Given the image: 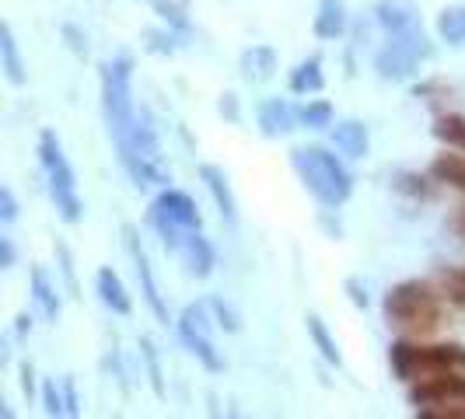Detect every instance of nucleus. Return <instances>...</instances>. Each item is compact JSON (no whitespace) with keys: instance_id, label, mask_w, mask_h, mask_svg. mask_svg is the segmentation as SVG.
Masks as SVG:
<instances>
[{"instance_id":"f257e3e1","label":"nucleus","mask_w":465,"mask_h":419,"mask_svg":"<svg viewBox=\"0 0 465 419\" xmlns=\"http://www.w3.org/2000/svg\"><path fill=\"white\" fill-rule=\"evenodd\" d=\"M385 322L406 339H427L444 326L441 294L423 279H402L385 294Z\"/></svg>"},{"instance_id":"f03ea898","label":"nucleus","mask_w":465,"mask_h":419,"mask_svg":"<svg viewBox=\"0 0 465 419\" xmlns=\"http://www.w3.org/2000/svg\"><path fill=\"white\" fill-rule=\"evenodd\" d=\"M291 164L302 175L308 192L322 207L336 210L350 200L353 179H350V171L343 168V161L336 154H329L326 147H298V151H291Z\"/></svg>"},{"instance_id":"7ed1b4c3","label":"nucleus","mask_w":465,"mask_h":419,"mask_svg":"<svg viewBox=\"0 0 465 419\" xmlns=\"http://www.w3.org/2000/svg\"><path fill=\"white\" fill-rule=\"evenodd\" d=\"M102 112H105V126L109 137L123 143L137 126V105H134V60L130 56H116L109 63H102Z\"/></svg>"},{"instance_id":"20e7f679","label":"nucleus","mask_w":465,"mask_h":419,"mask_svg":"<svg viewBox=\"0 0 465 419\" xmlns=\"http://www.w3.org/2000/svg\"><path fill=\"white\" fill-rule=\"evenodd\" d=\"M389 367L399 381H420V377H434L444 371H465V346L462 343H410L399 339L389 346Z\"/></svg>"},{"instance_id":"39448f33","label":"nucleus","mask_w":465,"mask_h":419,"mask_svg":"<svg viewBox=\"0 0 465 419\" xmlns=\"http://www.w3.org/2000/svg\"><path fill=\"white\" fill-rule=\"evenodd\" d=\"M39 161H43V171H46L49 196L56 203V213L67 224H81L84 203H81V192H77V175H74L67 154H64V143L53 130L39 133Z\"/></svg>"},{"instance_id":"423d86ee","label":"nucleus","mask_w":465,"mask_h":419,"mask_svg":"<svg viewBox=\"0 0 465 419\" xmlns=\"http://www.w3.org/2000/svg\"><path fill=\"white\" fill-rule=\"evenodd\" d=\"M430 35L423 32V24H410V28H399L389 32V43L385 49L374 56V67L385 81H410L423 60H430Z\"/></svg>"},{"instance_id":"0eeeda50","label":"nucleus","mask_w":465,"mask_h":419,"mask_svg":"<svg viewBox=\"0 0 465 419\" xmlns=\"http://www.w3.org/2000/svg\"><path fill=\"white\" fill-rule=\"evenodd\" d=\"M147 220L154 224V231L162 234L164 248H172V252H179V245H183L186 231L203 228L200 207L193 203V196L183 192V189H162V192L154 196V203H151Z\"/></svg>"},{"instance_id":"6e6552de","label":"nucleus","mask_w":465,"mask_h":419,"mask_svg":"<svg viewBox=\"0 0 465 419\" xmlns=\"http://www.w3.org/2000/svg\"><path fill=\"white\" fill-rule=\"evenodd\" d=\"M179 339L186 343V349L207 367V371H224V360L213 346V336H210V318H207V304H186L183 315H179Z\"/></svg>"},{"instance_id":"1a4fd4ad","label":"nucleus","mask_w":465,"mask_h":419,"mask_svg":"<svg viewBox=\"0 0 465 419\" xmlns=\"http://www.w3.org/2000/svg\"><path fill=\"white\" fill-rule=\"evenodd\" d=\"M410 402L417 409L465 402V371H444V374H434V377H420V381H413V388H410Z\"/></svg>"},{"instance_id":"9d476101","label":"nucleus","mask_w":465,"mask_h":419,"mask_svg":"<svg viewBox=\"0 0 465 419\" xmlns=\"http://www.w3.org/2000/svg\"><path fill=\"white\" fill-rule=\"evenodd\" d=\"M126 234V252L134 258V269H137V279H140V294H143V301L147 307L154 311V318L168 326V304H164L162 290H158V279H154V269H151V258H147V248H143V241H140V234L134 224H126L123 228Z\"/></svg>"},{"instance_id":"9b49d317","label":"nucleus","mask_w":465,"mask_h":419,"mask_svg":"<svg viewBox=\"0 0 465 419\" xmlns=\"http://www.w3.org/2000/svg\"><path fill=\"white\" fill-rule=\"evenodd\" d=\"M179 256H183V262H186L189 273H193L196 279H207L210 273H213V262H217V256H213V245L203 238V231H200V228H196V231H186L183 245H179Z\"/></svg>"},{"instance_id":"f8f14e48","label":"nucleus","mask_w":465,"mask_h":419,"mask_svg":"<svg viewBox=\"0 0 465 419\" xmlns=\"http://www.w3.org/2000/svg\"><path fill=\"white\" fill-rule=\"evenodd\" d=\"M200 179H203V186L210 189V196H213V203L221 210V217L228 220V224H238V203H234V192L228 186V175L217 168V164H200Z\"/></svg>"},{"instance_id":"ddd939ff","label":"nucleus","mask_w":465,"mask_h":419,"mask_svg":"<svg viewBox=\"0 0 465 419\" xmlns=\"http://www.w3.org/2000/svg\"><path fill=\"white\" fill-rule=\"evenodd\" d=\"M298 112L283 102V98H270V102H262L259 105V130L266 133V137H287V133H294V122H298Z\"/></svg>"},{"instance_id":"4468645a","label":"nucleus","mask_w":465,"mask_h":419,"mask_svg":"<svg viewBox=\"0 0 465 419\" xmlns=\"http://www.w3.org/2000/svg\"><path fill=\"white\" fill-rule=\"evenodd\" d=\"M332 143H336L340 154H347L353 161H357V158H368V147H371L368 126H364L361 119H343V122L332 126Z\"/></svg>"},{"instance_id":"2eb2a0df","label":"nucleus","mask_w":465,"mask_h":419,"mask_svg":"<svg viewBox=\"0 0 465 419\" xmlns=\"http://www.w3.org/2000/svg\"><path fill=\"white\" fill-rule=\"evenodd\" d=\"M94 287H98V297L102 304L109 307V311H116V315H130L134 311V301H130V294H126V287H123V279H119L116 269H98V277H94Z\"/></svg>"},{"instance_id":"dca6fc26","label":"nucleus","mask_w":465,"mask_h":419,"mask_svg":"<svg viewBox=\"0 0 465 419\" xmlns=\"http://www.w3.org/2000/svg\"><path fill=\"white\" fill-rule=\"evenodd\" d=\"M32 301H35L39 315L46 318L49 326L60 322V294H56V287L49 283L43 266H32Z\"/></svg>"},{"instance_id":"f3484780","label":"nucleus","mask_w":465,"mask_h":419,"mask_svg":"<svg viewBox=\"0 0 465 419\" xmlns=\"http://www.w3.org/2000/svg\"><path fill=\"white\" fill-rule=\"evenodd\" d=\"M0 60H4V73L15 88L25 84V60L22 49H18V39H15V28L11 22H0Z\"/></svg>"},{"instance_id":"a211bd4d","label":"nucleus","mask_w":465,"mask_h":419,"mask_svg":"<svg viewBox=\"0 0 465 419\" xmlns=\"http://www.w3.org/2000/svg\"><path fill=\"white\" fill-rule=\"evenodd\" d=\"M343 32H347V7H343V0H319L315 35L319 39H340Z\"/></svg>"},{"instance_id":"6ab92c4d","label":"nucleus","mask_w":465,"mask_h":419,"mask_svg":"<svg viewBox=\"0 0 465 419\" xmlns=\"http://www.w3.org/2000/svg\"><path fill=\"white\" fill-rule=\"evenodd\" d=\"M242 73L249 77V81H270L273 73H277V53L270 46H252L242 53Z\"/></svg>"},{"instance_id":"aec40b11","label":"nucleus","mask_w":465,"mask_h":419,"mask_svg":"<svg viewBox=\"0 0 465 419\" xmlns=\"http://www.w3.org/2000/svg\"><path fill=\"white\" fill-rule=\"evenodd\" d=\"M326 77H322V60L312 56V60H302L298 67L291 70V92L294 94H315L322 92Z\"/></svg>"},{"instance_id":"412c9836","label":"nucleus","mask_w":465,"mask_h":419,"mask_svg":"<svg viewBox=\"0 0 465 419\" xmlns=\"http://www.w3.org/2000/svg\"><path fill=\"white\" fill-rule=\"evenodd\" d=\"M430 175L444 182V186H455L465 192V158L462 154H438L430 161Z\"/></svg>"},{"instance_id":"4be33fe9","label":"nucleus","mask_w":465,"mask_h":419,"mask_svg":"<svg viewBox=\"0 0 465 419\" xmlns=\"http://www.w3.org/2000/svg\"><path fill=\"white\" fill-rule=\"evenodd\" d=\"M304 322H308V336H312V343L319 346V353L326 356L329 364H336V367H340V364H343V356H340V346H336V339L329 336L326 322H322L319 315H308Z\"/></svg>"},{"instance_id":"5701e85b","label":"nucleus","mask_w":465,"mask_h":419,"mask_svg":"<svg viewBox=\"0 0 465 419\" xmlns=\"http://www.w3.org/2000/svg\"><path fill=\"white\" fill-rule=\"evenodd\" d=\"M438 32L448 46H462L465 43V7H444L438 15Z\"/></svg>"},{"instance_id":"b1692460","label":"nucleus","mask_w":465,"mask_h":419,"mask_svg":"<svg viewBox=\"0 0 465 419\" xmlns=\"http://www.w3.org/2000/svg\"><path fill=\"white\" fill-rule=\"evenodd\" d=\"M140 360L147 367V381L154 388V395L164 398V374H162V360H158V349L151 343V336H140Z\"/></svg>"},{"instance_id":"393cba45","label":"nucleus","mask_w":465,"mask_h":419,"mask_svg":"<svg viewBox=\"0 0 465 419\" xmlns=\"http://www.w3.org/2000/svg\"><path fill=\"white\" fill-rule=\"evenodd\" d=\"M434 137L455 147V151H465V119L462 116H441L434 122Z\"/></svg>"},{"instance_id":"a878e982","label":"nucleus","mask_w":465,"mask_h":419,"mask_svg":"<svg viewBox=\"0 0 465 419\" xmlns=\"http://www.w3.org/2000/svg\"><path fill=\"white\" fill-rule=\"evenodd\" d=\"M441 290L451 304H459L465 311V266H455V269H444L441 273Z\"/></svg>"},{"instance_id":"bb28decb","label":"nucleus","mask_w":465,"mask_h":419,"mask_svg":"<svg viewBox=\"0 0 465 419\" xmlns=\"http://www.w3.org/2000/svg\"><path fill=\"white\" fill-rule=\"evenodd\" d=\"M298 116H302V122L312 126V130H326V126H332V105H329V102H308Z\"/></svg>"},{"instance_id":"cd10ccee","label":"nucleus","mask_w":465,"mask_h":419,"mask_svg":"<svg viewBox=\"0 0 465 419\" xmlns=\"http://www.w3.org/2000/svg\"><path fill=\"white\" fill-rule=\"evenodd\" d=\"M154 7H158V15H162L168 24H175L179 32H189L186 7H179V4H172V0H154Z\"/></svg>"},{"instance_id":"c85d7f7f","label":"nucleus","mask_w":465,"mask_h":419,"mask_svg":"<svg viewBox=\"0 0 465 419\" xmlns=\"http://www.w3.org/2000/svg\"><path fill=\"white\" fill-rule=\"evenodd\" d=\"M43 409H46V416H64V413H67V398L60 395L56 381H46V385H43Z\"/></svg>"},{"instance_id":"c756f323","label":"nucleus","mask_w":465,"mask_h":419,"mask_svg":"<svg viewBox=\"0 0 465 419\" xmlns=\"http://www.w3.org/2000/svg\"><path fill=\"white\" fill-rule=\"evenodd\" d=\"M56 258H60V273H64V279H67L70 294L81 297V294H77L81 287H77V277H74V258H70V248L64 245V241H56Z\"/></svg>"},{"instance_id":"7c9ffc66","label":"nucleus","mask_w":465,"mask_h":419,"mask_svg":"<svg viewBox=\"0 0 465 419\" xmlns=\"http://www.w3.org/2000/svg\"><path fill=\"white\" fill-rule=\"evenodd\" d=\"M417 416H423V419H465V402H455V405H430V409H417Z\"/></svg>"},{"instance_id":"2f4dec72","label":"nucleus","mask_w":465,"mask_h":419,"mask_svg":"<svg viewBox=\"0 0 465 419\" xmlns=\"http://www.w3.org/2000/svg\"><path fill=\"white\" fill-rule=\"evenodd\" d=\"M0 217H4V224L18 220V200H15L11 186H0Z\"/></svg>"},{"instance_id":"473e14b6","label":"nucleus","mask_w":465,"mask_h":419,"mask_svg":"<svg viewBox=\"0 0 465 419\" xmlns=\"http://www.w3.org/2000/svg\"><path fill=\"white\" fill-rule=\"evenodd\" d=\"M210 307L217 311V322H221V326L228 328V332H238V318H234L232 307H228V304L221 301V297H210Z\"/></svg>"},{"instance_id":"72a5a7b5","label":"nucleus","mask_w":465,"mask_h":419,"mask_svg":"<svg viewBox=\"0 0 465 419\" xmlns=\"http://www.w3.org/2000/svg\"><path fill=\"white\" fill-rule=\"evenodd\" d=\"M147 39H151V49H154V53H175V46H172L175 39L164 35V32H147Z\"/></svg>"},{"instance_id":"f704fd0d","label":"nucleus","mask_w":465,"mask_h":419,"mask_svg":"<svg viewBox=\"0 0 465 419\" xmlns=\"http://www.w3.org/2000/svg\"><path fill=\"white\" fill-rule=\"evenodd\" d=\"M64 398H67V416H77L81 405H77V388H74V377H64Z\"/></svg>"},{"instance_id":"c9c22d12","label":"nucleus","mask_w":465,"mask_h":419,"mask_svg":"<svg viewBox=\"0 0 465 419\" xmlns=\"http://www.w3.org/2000/svg\"><path fill=\"white\" fill-rule=\"evenodd\" d=\"M0 266H4V269H11V266H15V245H11V238H7V234H0Z\"/></svg>"},{"instance_id":"e433bc0d","label":"nucleus","mask_w":465,"mask_h":419,"mask_svg":"<svg viewBox=\"0 0 465 419\" xmlns=\"http://www.w3.org/2000/svg\"><path fill=\"white\" fill-rule=\"evenodd\" d=\"M22 392H25V398L35 395V374H32V364H22Z\"/></svg>"},{"instance_id":"4c0bfd02","label":"nucleus","mask_w":465,"mask_h":419,"mask_svg":"<svg viewBox=\"0 0 465 419\" xmlns=\"http://www.w3.org/2000/svg\"><path fill=\"white\" fill-rule=\"evenodd\" d=\"M347 290H350V297H353L357 307H368V290H361V283H357V279H347Z\"/></svg>"},{"instance_id":"58836bf2","label":"nucleus","mask_w":465,"mask_h":419,"mask_svg":"<svg viewBox=\"0 0 465 419\" xmlns=\"http://www.w3.org/2000/svg\"><path fill=\"white\" fill-rule=\"evenodd\" d=\"M28 328H32V318H28V315H18V336H25Z\"/></svg>"},{"instance_id":"ea45409f","label":"nucleus","mask_w":465,"mask_h":419,"mask_svg":"<svg viewBox=\"0 0 465 419\" xmlns=\"http://www.w3.org/2000/svg\"><path fill=\"white\" fill-rule=\"evenodd\" d=\"M455 228L465 234V207H459V213H455Z\"/></svg>"}]
</instances>
